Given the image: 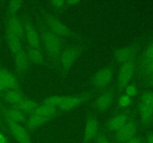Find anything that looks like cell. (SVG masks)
Wrapping results in <instances>:
<instances>
[{
    "mask_svg": "<svg viewBox=\"0 0 153 143\" xmlns=\"http://www.w3.org/2000/svg\"><path fill=\"white\" fill-rule=\"evenodd\" d=\"M40 37V43L47 52L48 56L54 62L58 61L62 52V39L48 29H43Z\"/></svg>",
    "mask_w": 153,
    "mask_h": 143,
    "instance_id": "6da1fadb",
    "label": "cell"
},
{
    "mask_svg": "<svg viewBox=\"0 0 153 143\" xmlns=\"http://www.w3.org/2000/svg\"><path fill=\"white\" fill-rule=\"evenodd\" d=\"M135 58L130 60L126 63L122 64L120 68L117 77V84L119 89L123 90L129 83L134 71V63Z\"/></svg>",
    "mask_w": 153,
    "mask_h": 143,
    "instance_id": "7a4b0ae2",
    "label": "cell"
},
{
    "mask_svg": "<svg viewBox=\"0 0 153 143\" xmlns=\"http://www.w3.org/2000/svg\"><path fill=\"white\" fill-rule=\"evenodd\" d=\"M79 55L80 52L77 48L70 47L62 51L58 60L61 69L64 72L68 71L78 59Z\"/></svg>",
    "mask_w": 153,
    "mask_h": 143,
    "instance_id": "3957f363",
    "label": "cell"
},
{
    "mask_svg": "<svg viewBox=\"0 0 153 143\" xmlns=\"http://www.w3.org/2000/svg\"><path fill=\"white\" fill-rule=\"evenodd\" d=\"M23 27L24 37L26 40L28 47L40 49L41 46L40 37L34 24L29 19H26L23 21Z\"/></svg>",
    "mask_w": 153,
    "mask_h": 143,
    "instance_id": "277c9868",
    "label": "cell"
},
{
    "mask_svg": "<svg viewBox=\"0 0 153 143\" xmlns=\"http://www.w3.org/2000/svg\"><path fill=\"white\" fill-rule=\"evenodd\" d=\"M46 21L48 30L61 38L67 37L71 34L70 28L57 18L52 16H46Z\"/></svg>",
    "mask_w": 153,
    "mask_h": 143,
    "instance_id": "5b68a950",
    "label": "cell"
},
{
    "mask_svg": "<svg viewBox=\"0 0 153 143\" xmlns=\"http://www.w3.org/2000/svg\"><path fill=\"white\" fill-rule=\"evenodd\" d=\"M6 124L12 136L19 143H31V138L27 130L22 125L5 119Z\"/></svg>",
    "mask_w": 153,
    "mask_h": 143,
    "instance_id": "8992f818",
    "label": "cell"
},
{
    "mask_svg": "<svg viewBox=\"0 0 153 143\" xmlns=\"http://www.w3.org/2000/svg\"><path fill=\"white\" fill-rule=\"evenodd\" d=\"M10 89H19V80L8 71L0 69V92Z\"/></svg>",
    "mask_w": 153,
    "mask_h": 143,
    "instance_id": "52a82bcc",
    "label": "cell"
},
{
    "mask_svg": "<svg viewBox=\"0 0 153 143\" xmlns=\"http://www.w3.org/2000/svg\"><path fill=\"white\" fill-rule=\"evenodd\" d=\"M137 133V125L133 121H128L124 126L115 133V139L120 143H125L135 136Z\"/></svg>",
    "mask_w": 153,
    "mask_h": 143,
    "instance_id": "ba28073f",
    "label": "cell"
},
{
    "mask_svg": "<svg viewBox=\"0 0 153 143\" xmlns=\"http://www.w3.org/2000/svg\"><path fill=\"white\" fill-rule=\"evenodd\" d=\"M6 32L16 36L19 40L24 37L23 22L16 14H10L7 23Z\"/></svg>",
    "mask_w": 153,
    "mask_h": 143,
    "instance_id": "9c48e42d",
    "label": "cell"
},
{
    "mask_svg": "<svg viewBox=\"0 0 153 143\" xmlns=\"http://www.w3.org/2000/svg\"><path fill=\"white\" fill-rule=\"evenodd\" d=\"M113 70L110 68H104L97 72L94 77V83L97 87L102 89L110 83L113 77Z\"/></svg>",
    "mask_w": 153,
    "mask_h": 143,
    "instance_id": "30bf717a",
    "label": "cell"
},
{
    "mask_svg": "<svg viewBox=\"0 0 153 143\" xmlns=\"http://www.w3.org/2000/svg\"><path fill=\"white\" fill-rule=\"evenodd\" d=\"M88 98V95H83V96H74V95L67 96L65 95L64 101L59 107V109L64 112L70 111L85 102Z\"/></svg>",
    "mask_w": 153,
    "mask_h": 143,
    "instance_id": "8fae6325",
    "label": "cell"
},
{
    "mask_svg": "<svg viewBox=\"0 0 153 143\" xmlns=\"http://www.w3.org/2000/svg\"><path fill=\"white\" fill-rule=\"evenodd\" d=\"M136 49L134 46H126L117 49L114 53L115 60L121 65L130 60L135 58Z\"/></svg>",
    "mask_w": 153,
    "mask_h": 143,
    "instance_id": "7c38bea8",
    "label": "cell"
},
{
    "mask_svg": "<svg viewBox=\"0 0 153 143\" xmlns=\"http://www.w3.org/2000/svg\"><path fill=\"white\" fill-rule=\"evenodd\" d=\"M3 113H4L5 119L20 124V125L25 124L28 119L25 113L15 107H10L9 108L4 109Z\"/></svg>",
    "mask_w": 153,
    "mask_h": 143,
    "instance_id": "4fadbf2b",
    "label": "cell"
},
{
    "mask_svg": "<svg viewBox=\"0 0 153 143\" xmlns=\"http://www.w3.org/2000/svg\"><path fill=\"white\" fill-rule=\"evenodd\" d=\"M128 121H129V118L126 114L122 113V114L116 115L112 117L108 122V130L110 132L116 133L123 126H124Z\"/></svg>",
    "mask_w": 153,
    "mask_h": 143,
    "instance_id": "5bb4252c",
    "label": "cell"
},
{
    "mask_svg": "<svg viewBox=\"0 0 153 143\" xmlns=\"http://www.w3.org/2000/svg\"><path fill=\"white\" fill-rule=\"evenodd\" d=\"M98 131V122L94 117H89L85 129V141L89 143L97 136Z\"/></svg>",
    "mask_w": 153,
    "mask_h": 143,
    "instance_id": "9a60e30c",
    "label": "cell"
},
{
    "mask_svg": "<svg viewBox=\"0 0 153 143\" xmlns=\"http://www.w3.org/2000/svg\"><path fill=\"white\" fill-rule=\"evenodd\" d=\"M24 97L20 89H10L4 92V101L11 107H16Z\"/></svg>",
    "mask_w": 153,
    "mask_h": 143,
    "instance_id": "2e32d148",
    "label": "cell"
},
{
    "mask_svg": "<svg viewBox=\"0 0 153 143\" xmlns=\"http://www.w3.org/2000/svg\"><path fill=\"white\" fill-rule=\"evenodd\" d=\"M14 58L15 65L16 69L21 74H24L26 72L29 65V60H28L27 53L25 50L22 51L20 53L13 56Z\"/></svg>",
    "mask_w": 153,
    "mask_h": 143,
    "instance_id": "e0dca14e",
    "label": "cell"
},
{
    "mask_svg": "<svg viewBox=\"0 0 153 143\" xmlns=\"http://www.w3.org/2000/svg\"><path fill=\"white\" fill-rule=\"evenodd\" d=\"M38 106V104L34 100L24 97L16 107L25 114L31 115L37 110Z\"/></svg>",
    "mask_w": 153,
    "mask_h": 143,
    "instance_id": "ac0fdd59",
    "label": "cell"
},
{
    "mask_svg": "<svg viewBox=\"0 0 153 143\" xmlns=\"http://www.w3.org/2000/svg\"><path fill=\"white\" fill-rule=\"evenodd\" d=\"M6 38H7L8 47L13 56L20 53L22 51L24 50L21 45V40H19L16 36L13 35L10 33L6 32Z\"/></svg>",
    "mask_w": 153,
    "mask_h": 143,
    "instance_id": "d6986e66",
    "label": "cell"
},
{
    "mask_svg": "<svg viewBox=\"0 0 153 143\" xmlns=\"http://www.w3.org/2000/svg\"><path fill=\"white\" fill-rule=\"evenodd\" d=\"M25 52H26L29 61H31L34 63L39 64V65H45L46 63L44 55H43L40 49L28 47Z\"/></svg>",
    "mask_w": 153,
    "mask_h": 143,
    "instance_id": "ffe728a7",
    "label": "cell"
},
{
    "mask_svg": "<svg viewBox=\"0 0 153 143\" xmlns=\"http://www.w3.org/2000/svg\"><path fill=\"white\" fill-rule=\"evenodd\" d=\"M112 101L113 93L111 92H105L98 97L96 101V107L100 111H102L110 107Z\"/></svg>",
    "mask_w": 153,
    "mask_h": 143,
    "instance_id": "44dd1931",
    "label": "cell"
},
{
    "mask_svg": "<svg viewBox=\"0 0 153 143\" xmlns=\"http://www.w3.org/2000/svg\"><path fill=\"white\" fill-rule=\"evenodd\" d=\"M58 113V109L52 106L47 105V104H42L41 105H39L37 110L34 111V114L39 115L40 116L46 118V119H51L53 118ZM33 114V113H32Z\"/></svg>",
    "mask_w": 153,
    "mask_h": 143,
    "instance_id": "7402d4cb",
    "label": "cell"
},
{
    "mask_svg": "<svg viewBox=\"0 0 153 143\" xmlns=\"http://www.w3.org/2000/svg\"><path fill=\"white\" fill-rule=\"evenodd\" d=\"M48 121H49L48 119H46V118L43 117V116H40L39 115L33 113V114L30 115L29 118L27 119L25 125H26V127L28 129L33 130L42 126L43 124H45Z\"/></svg>",
    "mask_w": 153,
    "mask_h": 143,
    "instance_id": "603a6c76",
    "label": "cell"
},
{
    "mask_svg": "<svg viewBox=\"0 0 153 143\" xmlns=\"http://www.w3.org/2000/svg\"><path fill=\"white\" fill-rule=\"evenodd\" d=\"M140 116L141 121L144 124H149L152 122L153 119V110L149 107H146L144 104H140Z\"/></svg>",
    "mask_w": 153,
    "mask_h": 143,
    "instance_id": "cb8c5ba5",
    "label": "cell"
},
{
    "mask_svg": "<svg viewBox=\"0 0 153 143\" xmlns=\"http://www.w3.org/2000/svg\"><path fill=\"white\" fill-rule=\"evenodd\" d=\"M65 95H55V96L49 97V98H46L43 104H47V105L52 106V107H55V108L58 109L62 102L64 101Z\"/></svg>",
    "mask_w": 153,
    "mask_h": 143,
    "instance_id": "d4e9b609",
    "label": "cell"
},
{
    "mask_svg": "<svg viewBox=\"0 0 153 143\" xmlns=\"http://www.w3.org/2000/svg\"><path fill=\"white\" fill-rule=\"evenodd\" d=\"M140 103L153 110V92H146L142 95Z\"/></svg>",
    "mask_w": 153,
    "mask_h": 143,
    "instance_id": "484cf974",
    "label": "cell"
},
{
    "mask_svg": "<svg viewBox=\"0 0 153 143\" xmlns=\"http://www.w3.org/2000/svg\"><path fill=\"white\" fill-rule=\"evenodd\" d=\"M22 1H13L9 3L8 10L10 14H16V12L20 8Z\"/></svg>",
    "mask_w": 153,
    "mask_h": 143,
    "instance_id": "4316f807",
    "label": "cell"
},
{
    "mask_svg": "<svg viewBox=\"0 0 153 143\" xmlns=\"http://www.w3.org/2000/svg\"><path fill=\"white\" fill-rule=\"evenodd\" d=\"M137 86L134 84H130L126 87V95L129 96L130 98L134 97L137 95Z\"/></svg>",
    "mask_w": 153,
    "mask_h": 143,
    "instance_id": "83f0119b",
    "label": "cell"
},
{
    "mask_svg": "<svg viewBox=\"0 0 153 143\" xmlns=\"http://www.w3.org/2000/svg\"><path fill=\"white\" fill-rule=\"evenodd\" d=\"M143 68H144V71L146 72V74H153V59L149 60H146L144 66H143Z\"/></svg>",
    "mask_w": 153,
    "mask_h": 143,
    "instance_id": "f1b7e54d",
    "label": "cell"
},
{
    "mask_svg": "<svg viewBox=\"0 0 153 143\" xmlns=\"http://www.w3.org/2000/svg\"><path fill=\"white\" fill-rule=\"evenodd\" d=\"M131 99L129 96H128V95H124L120 98L119 100L120 105L121 107H128V106L131 104Z\"/></svg>",
    "mask_w": 153,
    "mask_h": 143,
    "instance_id": "f546056e",
    "label": "cell"
},
{
    "mask_svg": "<svg viewBox=\"0 0 153 143\" xmlns=\"http://www.w3.org/2000/svg\"><path fill=\"white\" fill-rule=\"evenodd\" d=\"M52 7L56 10H60L64 8L66 5V1H51Z\"/></svg>",
    "mask_w": 153,
    "mask_h": 143,
    "instance_id": "4dcf8cb0",
    "label": "cell"
},
{
    "mask_svg": "<svg viewBox=\"0 0 153 143\" xmlns=\"http://www.w3.org/2000/svg\"><path fill=\"white\" fill-rule=\"evenodd\" d=\"M144 57L146 60L153 59V43L147 48V49L146 51V53L144 55Z\"/></svg>",
    "mask_w": 153,
    "mask_h": 143,
    "instance_id": "1f68e13d",
    "label": "cell"
},
{
    "mask_svg": "<svg viewBox=\"0 0 153 143\" xmlns=\"http://www.w3.org/2000/svg\"><path fill=\"white\" fill-rule=\"evenodd\" d=\"M97 143H110L107 137L102 133H100L97 136Z\"/></svg>",
    "mask_w": 153,
    "mask_h": 143,
    "instance_id": "d6a6232c",
    "label": "cell"
},
{
    "mask_svg": "<svg viewBox=\"0 0 153 143\" xmlns=\"http://www.w3.org/2000/svg\"><path fill=\"white\" fill-rule=\"evenodd\" d=\"M125 143H143L142 142L141 139H140V138H138V137H133V138H131V139L128 140L127 142H126Z\"/></svg>",
    "mask_w": 153,
    "mask_h": 143,
    "instance_id": "836d02e7",
    "label": "cell"
},
{
    "mask_svg": "<svg viewBox=\"0 0 153 143\" xmlns=\"http://www.w3.org/2000/svg\"><path fill=\"white\" fill-rule=\"evenodd\" d=\"M0 143H7V139L6 137L3 133L0 132Z\"/></svg>",
    "mask_w": 153,
    "mask_h": 143,
    "instance_id": "e575fe53",
    "label": "cell"
},
{
    "mask_svg": "<svg viewBox=\"0 0 153 143\" xmlns=\"http://www.w3.org/2000/svg\"><path fill=\"white\" fill-rule=\"evenodd\" d=\"M79 1H66V4H69V5H74L79 3Z\"/></svg>",
    "mask_w": 153,
    "mask_h": 143,
    "instance_id": "d590c367",
    "label": "cell"
},
{
    "mask_svg": "<svg viewBox=\"0 0 153 143\" xmlns=\"http://www.w3.org/2000/svg\"><path fill=\"white\" fill-rule=\"evenodd\" d=\"M147 143H153V134H150L147 137Z\"/></svg>",
    "mask_w": 153,
    "mask_h": 143,
    "instance_id": "8d00e7d4",
    "label": "cell"
},
{
    "mask_svg": "<svg viewBox=\"0 0 153 143\" xmlns=\"http://www.w3.org/2000/svg\"><path fill=\"white\" fill-rule=\"evenodd\" d=\"M151 77L150 82H151V83H152V84L153 85V77Z\"/></svg>",
    "mask_w": 153,
    "mask_h": 143,
    "instance_id": "74e56055",
    "label": "cell"
},
{
    "mask_svg": "<svg viewBox=\"0 0 153 143\" xmlns=\"http://www.w3.org/2000/svg\"><path fill=\"white\" fill-rule=\"evenodd\" d=\"M150 77H153V74H151V75H150Z\"/></svg>",
    "mask_w": 153,
    "mask_h": 143,
    "instance_id": "f35d334b",
    "label": "cell"
}]
</instances>
